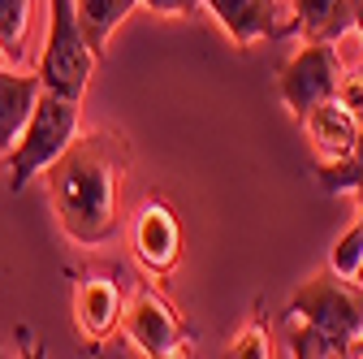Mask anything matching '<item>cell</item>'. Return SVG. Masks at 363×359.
I'll return each mask as SVG.
<instances>
[{"instance_id":"4fadbf2b","label":"cell","mask_w":363,"mask_h":359,"mask_svg":"<svg viewBox=\"0 0 363 359\" xmlns=\"http://www.w3.org/2000/svg\"><path fill=\"white\" fill-rule=\"evenodd\" d=\"M294 13H298V26L311 39H333L346 26L350 5L346 0H294Z\"/></svg>"},{"instance_id":"8fae6325","label":"cell","mask_w":363,"mask_h":359,"mask_svg":"<svg viewBox=\"0 0 363 359\" xmlns=\"http://www.w3.org/2000/svg\"><path fill=\"white\" fill-rule=\"evenodd\" d=\"M43 92L39 74H18V70H0V152H9L13 139L22 134L35 100Z\"/></svg>"},{"instance_id":"7a4b0ae2","label":"cell","mask_w":363,"mask_h":359,"mask_svg":"<svg viewBox=\"0 0 363 359\" xmlns=\"http://www.w3.org/2000/svg\"><path fill=\"white\" fill-rule=\"evenodd\" d=\"M74 134H78V100L57 96V92L43 87L39 100H35V109H30V117H26V126H22V134H18L13 148H9L13 191H22L39 169H48L65 152V143L74 139Z\"/></svg>"},{"instance_id":"9c48e42d","label":"cell","mask_w":363,"mask_h":359,"mask_svg":"<svg viewBox=\"0 0 363 359\" xmlns=\"http://www.w3.org/2000/svg\"><path fill=\"white\" fill-rule=\"evenodd\" d=\"M203 5L225 26V35L234 43H242V48L277 31V5H272V0H203Z\"/></svg>"},{"instance_id":"5b68a950","label":"cell","mask_w":363,"mask_h":359,"mask_svg":"<svg viewBox=\"0 0 363 359\" xmlns=\"http://www.w3.org/2000/svg\"><path fill=\"white\" fill-rule=\"evenodd\" d=\"M337 78H342V74H337L333 48H329L325 39H311L298 57H290V61L281 65L277 87H281V100L303 117L307 109H315L320 100H329V96L337 92Z\"/></svg>"},{"instance_id":"d6986e66","label":"cell","mask_w":363,"mask_h":359,"mask_svg":"<svg viewBox=\"0 0 363 359\" xmlns=\"http://www.w3.org/2000/svg\"><path fill=\"white\" fill-rule=\"evenodd\" d=\"M143 5L152 13H160V18H186V13H195L203 5V0H143Z\"/></svg>"},{"instance_id":"44dd1931","label":"cell","mask_w":363,"mask_h":359,"mask_svg":"<svg viewBox=\"0 0 363 359\" xmlns=\"http://www.w3.org/2000/svg\"><path fill=\"white\" fill-rule=\"evenodd\" d=\"M354 22H359V31H363V0H354Z\"/></svg>"},{"instance_id":"9a60e30c","label":"cell","mask_w":363,"mask_h":359,"mask_svg":"<svg viewBox=\"0 0 363 359\" xmlns=\"http://www.w3.org/2000/svg\"><path fill=\"white\" fill-rule=\"evenodd\" d=\"M290 355H303V359H325V355H346V342L333 338L329 329L311 325V321H298L290 329Z\"/></svg>"},{"instance_id":"8992f818","label":"cell","mask_w":363,"mask_h":359,"mask_svg":"<svg viewBox=\"0 0 363 359\" xmlns=\"http://www.w3.org/2000/svg\"><path fill=\"white\" fill-rule=\"evenodd\" d=\"M303 117H307V134H311L315 152L325 156V165H337V160H346V156L354 152V139H359V117H354L337 96L320 100L315 109H307Z\"/></svg>"},{"instance_id":"30bf717a","label":"cell","mask_w":363,"mask_h":359,"mask_svg":"<svg viewBox=\"0 0 363 359\" xmlns=\"http://www.w3.org/2000/svg\"><path fill=\"white\" fill-rule=\"evenodd\" d=\"M74 316H78L82 338L100 342L117 325V316H121V294H117V286L108 277H82L78 290H74Z\"/></svg>"},{"instance_id":"7c38bea8","label":"cell","mask_w":363,"mask_h":359,"mask_svg":"<svg viewBox=\"0 0 363 359\" xmlns=\"http://www.w3.org/2000/svg\"><path fill=\"white\" fill-rule=\"evenodd\" d=\"M139 5V0H74V13H78V26H82V35H86V43H91V53H104V43H108V35L117 31V22Z\"/></svg>"},{"instance_id":"2e32d148","label":"cell","mask_w":363,"mask_h":359,"mask_svg":"<svg viewBox=\"0 0 363 359\" xmlns=\"http://www.w3.org/2000/svg\"><path fill=\"white\" fill-rule=\"evenodd\" d=\"M359 260H363V212H359V221L342 234V243L333 247V273H342V277H350L354 268H359Z\"/></svg>"},{"instance_id":"ac0fdd59","label":"cell","mask_w":363,"mask_h":359,"mask_svg":"<svg viewBox=\"0 0 363 359\" xmlns=\"http://www.w3.org/2000/svg\"><path fill=\"white\" fill-rule=\"evenodd\" d=\"M333 96L363 121V74H354V78H346V82L337 78V92H333Z\"/></svg>"},{"instance_id":"ba28073f","label":"cell","mask_w":363,"mask_h":359,"mask_svg":"<svg viewBox=\"0 0 363 359\" xmlns=\"http://www.w3.org/2000/svg\"><path fill=\"white\" fill-rule=\"evenodd\" d=\"M182 247V230H177V216L169 212V204H147L134 221V251L139 260L152 268V273H164L177 260Z\"/></svg>"},{"instance_id":"3957f363","label":"cell","mask_w":363,"mask_h":359,"mask_svg":"<svg viewBox=\"0 0 363 359\" xmlns=\"http://www.w3.org/2000/svg\"><path fill=\"white\" fill-rule=\"evenodd\" d=\"M96 53L78 26L74 0H48V39H43V57H39V82L57 96L82 100Z\"/></svg>"},{"instance_id":"e0dca14e","label":"cell","mask_w":363,"mask_h":359,"mask_svg":"<svg viewBox=\"0 0 363 359\" xmlns=\"http://www.w3.org/2000/svg\"><path fill=\"white\" fill-rule=\"evenodd\" d=\"M230 355H268V333H264V325H251L247 333H238L234 342H230Z\"/></svg>"},{"instance_id":"277c9868","label":"cell","mask_w":363,"mask_h":359,"mask_svg":"<svg viewBox=\"0 0 363 359\" xmlns=\"http://www.w3.org/2000/svg\"><path fill=\"white\" fill-rule=\"evenodd\" d=\"M290 311L311 321V325H320V329H329L350 350V342L363 329V286H346V277L329 268V273H315L294 290Z\"/></svg>"},{"instance_id":"ffe728a7","label":"cell","mask_w":363,"mask_h":359,"mask_svg":"<svg viewBox=\"0 0 363 359\" xmlns=\"http://www.w3.org/2000/svg\"><path fill=\"white\" fill-rule=\"evenodd\" d=\"M346 355H363V329H359V338L350 342V350H346Z\"/></svg>"},{"instance_id":"6da1fadb","label":"cell","mask_w":363,"mask_h":359,"mask_svg":"<svg viewBox=\"0 0 363 359\" xmlns=\"http://www.w3.org/2000/svg\"><path fill=\"white\" fill-rule=\"evenodd\" d=\"M125 139L113 130L74 134L65 152L52 160V204L61 230L78 247H96L117 226V177L125 169Z\"/></svg>"},{"instance_id":"52a82bcc","label":"cell","mask_w":363,"mask_h":359,"mask_svg":"<svg viewBox=\"0 0 363 359\" xmlns=\"http://www.w3.org/2000/svg\"><path fill=\"white\" fill-rule=\"evenodd\" d=\"M125 329L143 346V355H173V346H177V316L152 290L134 294V303L125 307Z\"/></svg>"},{"instance_id":"5bb4252c","label":"cell","mask_w":363,"mask_h":359,"mask_svg":"<svg viewBox=\"0 0 363 359\" xmlns=\"http://www.w3.org/2000/svg\"><path fill=\"white\" fill-rule=\"evenodd\" d=\"M26 26H30V0H0V53L22 61L26 53Z\"/></svg>"}]
</instances>
